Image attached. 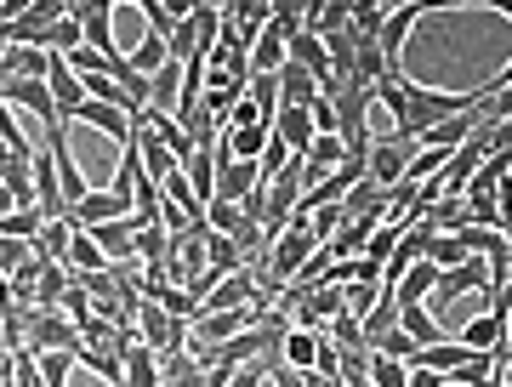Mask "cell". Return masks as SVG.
<instances>
[{
    "label": "cell",
    "instance_id": "obj_1",
    "mask_svg": "<svg viewBox=\"0 0 512 387\" xmlns=\"http://www.w3.org/2000/svg\"><path fill=\"white\" fill-rule=\"evenodd\" d=\"M313 251H319V240H313V228H308V222H296V217H291V228H285V234L274 240V251H268V274H274V285H279V291L291 285V279H296V268H302V262L313 257Z\"/></svg>",
    "mask_w": 512,
    "mask_h": 387
},
{
    "label": "cell",
    "instance_id": "obj_2",
    "mask_svg": "<svg viewBox=\"0 0 512 387\" xmlns=\"http://www.w3.org/2000/svg\"><path fill=\"white\" fill-rule=\"evenodd\" d=\"M0 103H18V109H29L35 120H46V131H69V120H63V109H57V97L46 80H29V74H12L6 86H0Z\"/></svg>",
    "mask_w": 512,
    "mask_h": 387
},
{
    "label": "cell",
    "instance_id": "obj_3",
    "mask_svg": "<svg viewBox=\"0 0 512 387\" xmlns=\"http://www.w3.org/2000/svg\"><path fill=\"white\" fill-rule=\"evenodd\" d=\"M23 348H29V353H52V348L80 353V325H74L63 308H35V314H29V336H23Z\"/></svg>",
    "mask_w": 512,
    "mask_h": 387
},
{
    "label": "cell",
    "instance_id": "obj_4",
    "mask_svg": "<svg viewBox=\"0 0 512 387\" xmlns=\"http://www.w3.org/2000/svg\"><path fill=\"white\" fill-rule=\"evenodd\" d=\"M404 166H410V143H404V137H382V143H370L365 171H370V183H376V188H393L404 177Z\"/></svg>",
    "mask_w": 512,
    "mask_h": 387
},
{
    "label": "cell",
    "instance_id": "obj_5",
    "mask_svg": "<svg viewBox=\"0 0 512 387\" xmlns=\"http://www.w3.org/2000/svg\"><path fill=\"white\" fill-rule=\"evenodd\" d=\"M97 245H103V257L109 262H126V257H137V217H114V222H92L86 228Z\"/></svg>",
    "mask_w": 512,
    "mask_h": 387
},
{
    "label": "cell",
    "instance_id": "obj_6",
    "mask_svg": "<svg viewBox=\"0 0 512 387\" xmlns=\"http://www.w3.org/2000/svg\"><path fill=\"white\" fill-rule=\"evenodd\" d=\"M268 126L279 131V143L291 148V154H308V143L319 137V131H313V114H308V109H296V103H279V114L268 120Z\"/></svg>",
    "mask_w": 512,
    "mask_h": 387
},
{
    "label": "cell",
    "instance_id": "obj_7",
    "mask_svg": "<svg viewBox=\"0 0 512 387\" xmlns=\"http://www.w3.org/2000/svg\"><path fill=\"white\" fill-rule=\"evenodd\" d=\"M46 86H52V97H57V109H63V120H74V109L86 103V80L63 63V57L52 52V69H46Z\"/></svg>",
    "mask_w": 512,
    "mask_h": 387
},
{
    "label": "cell",
    "instance_id": "obj_8",
    "mask_svg": "<svg viewBox=\"0 0 512 387\" xmlns=\"http://www.w3.org/2000/svg\"><path fill=\"white\" fill-rule=\"evenodd\" d=\"M177 97H183V63L171 57V63H160V69L148 74V109L177 114Z\"/></svg>",
    "mask_w": 512,
    "mask_h": 387
},
{
    "label": "cell",
    "instance_id": "obj_9",
    "mask_svg": "<svg viewBox=\"0 0 512 387\" xmlns=\"http://www.w3.org/2000/svg\"><path fill=\"white\" fill-rule=\"evenodd\" d=\"M74 120H80V126H92V131H103V137H114V143H126V137H131L126 114L114 109V103H97V97H86V103L74 109Z\"/></svg>",
    "mask_w": 512,
    "mask_h": 387
},
{
    "label": "cell",
    "instance_id": "obj_10",
    "mask_svg": "<svg viewBox=\"0 0 512 387\" xmlns=\"http://www.w3.org/2000/svg\"><path fill=\"white\" fill-rule=\"evenodd\" d=\"M399 331L416 342V348H433V342H444V325L433 314H427V302H399Z\"/></svg>",
    "mask_w": 512,
    "mask_h": 387
},
{
    "label": "cell",
    "instance_id": "obj_11",
    "mask_svg": "<svg viewBox=\"0 0 512 387\" xmlns=\"http://www.w3.org/2000/svg\"><path fill=\"white\" fill-rule=\"evenodd\" d=\"M439 291H444V296L490 291V262H484V257H467V262H456V268H439Z\"/></svg>",
    "mask_w": 512,
    "mask_h": 387
},
{
    "label": "cell",
    "instance_id": "obj_12",
    "mask_svg": "<svg viewBox=\"0 0 512 387\" xmlns=\"http://www.w3.org/2000/svg\"><path fill=\"white\" fill-rule=\"evenodd\" d=\"M256 183H262L256 160H222V166H217V200H234L239 205Z\"/></svg>",
    "mask_w": 512,
    "mask_h": 387
},
{
    "label": "cell",
    "instance_id": "obj_13",
    "mask_svg": "<svg viewBox=\"0 0 512 387\" xmlns=\"http://www.w3.org/2000/svg\"><path fill=\"white\" fill-rule=\"evenodd\" d=\"M421 222H427L433 234H456V228H467V222H473V205L461 200V194H439V200L421 211Z\"/></svg>",
    "mask_w": 512,
    "mask_h": 387
},
{
    "label": "cell",
    "instance_id": "obj_14",
    "mask_svg": "<svg viewBox=\"0 0 512 387\" xmlns=\"http://www.w3.org/2000/svg\"><path fill=\"white\" fill-rule=\"evenodd\" d=\"M393 325H399V296H393V285H387V291L376 296V308L359 319V342H365V348H376V342H382Z\"/></svg>",
    "mask_w": 512,
    "mask_h": 387
},
{
    "label": "cell",
    "instance_id": "obj_15",
    "mask_svg": "<svg viewBox=\"0 0 512 387\" xmlns=\"http://www.w3.org/2000/svg\"><path fill=\"white\" fill-rule=\"evenodd\" d=\"M313 97H319V80H313L302 63H291V57H285V63H279V103H296V109H308Z\"/></svg>",
    "mask_w": 512,
    "mask_h": 387
},
{
    "label": "cell",
    "instance_id": "obj_16",
    "mask_svg": "<svg viewBox=\"0 0 512 387\" xmlns=\"http://www.w3.org/2000/svg\"><path fill=\"white\" fill-rule=\"evenodd\" d=\"M319 336L325 331H302V325H291L285 342H279V359H285L291 370H313L319 365Z\"/></svg>",
    "mask_w": 512,
    "mask_h": 387
},
{
    "label": "cell",
    "instance_id": "obj_17",
    "mask_svg": "<svg viewBox=\"0 0 512 387\" xmlns=\"http://www.w3.org/2000/svg\"><path fill=\"white\" fill-rule=\"evenodd\" d=\"M461 342V348H473V353H490L501 336H507V319H495V314H478V319H467L461 331H450Z\"/></svg>",
    "mask_w": 512,
    "mask_h": 387
},
{
    "label": "cell",
    "instance_id": "obj_18",
    "mask_svg": "<svg viewBox=\"0 0 512 387\" xmlns=\"http://www.w3.org/2000/svg\"><path fill=\"white\" fill-rule=\"evenodd\" d=\"M69 240H74V222L57 217V222H46L35 240H29V251H35L40 262H63V257H69Z\"/></svg>",
    "mask_w": 512,
    "mask_h": 387
},
{
    "label": "cell",
    "instance_id": "obj_19",
    "mask_svg": "<svg viewBox=\"0 0 512 387\" xmlns=\"http://www.w3.org/2000/svg\"><path fill=\"white\" fill-rule=\"evenodd\" d=\"M126 387H165L160 353L143 348V342H131V348H126Z\"/></svg>",
    "mask_w": 512,
    "mask_h": 387
},
{
    "label": "cell",
    "instance_id": "obj_20",
    "mask_svg": "<svg viewBox=\"0 0 512 387\" xmlns=\"http://www.w3.org/2000/svg\"><path fill=\"white\" fill-rule=\"evenodd\" d=\"M467 359H473V348H461L456 336H444V342H433V348H421V353H416V365L439 370V376H456Z\"/></svg>",
    "mask_w": 512,
    "mask_h": 387
},
{
    "label": "cell",
    "instance_id": "obj_21",
    "mask_svg": "<svg viewBox=\"0 0 512 387\" xmlns=\"http://www.w3.org/2000/svg\"><path fill=\"white\" fill-rule=\"evenodd\" d=\"M433 285H439V262L421 257V262H410V274L393 285V296H399V302H427V291H433Z\"/></svg>",
    "mask_w": 512,
    "mask_h": 387
},
{
    "label": "cell",
    "instance_id": "obj_22",
    "mask_svg": "<svg viewBox=\"0 0 512 387\" xmlns=\"http://www.w3.org/2000/svg\"><path fill=\"white\" fill-rule=\"evenodd\" d=\"M74 268V274H103L109 268V257H103V245L86 234V228H74V240H69V257H63Z\"/></svg>",
    "mask_w": 512,
    "mask_h": 387
},
{
    "label": "cell",
    "instance_id": "obj_23",
    "mask_svg": "<svg viewBox=\"0 0 512 387\" xmlns=\"http://www.w3.org/2000/svg\"><path fill=\"white\" fill-rule=\"evenodd\" d=\"M183 177H188V188H194L200 200H217V160H211V148H194V154H188Z\"/></svg>",
    "mask_w": 512,
    "mask_h": 387
},
{
    "label": "cell",
    "instance_id": "obj_24",
    "mask_svg": "<svg viewBox=\"0 0 512 387\" xmlns=\"http://www.w3.org/2000/svg\"><path fill=\"white\" fill-rule=\"evenodd\" d=\"M279 63H285V35L268 23V29L256 35V46H251V74H274Z\"/></svg>",
    "mask_w": 512,
    "mask_h": 387
},
{
    "label": "cell",
    "instance_id": "obj_25",
    "mask_svg": "<svg viewBox=\"0 0 512 387\" xmlns=\"http://www.w3.org/2000/svg\"><path fill=\"white\" fill-rule=\"evenodd\" d=\"M205 262H211L217 274H234V268H245V251H239L228 234H211V228H205Z\"/></svg>",
    "mask_w": 512,
    "mask_h": 387
},
{
    "label": "cell",
    "instance_id": "obj_26",
    "mask_svg": "<svg viewBox=\"0 0 512 387\" xmlns=\"http://www.w3.org/2000/svg\"><path fill=\"white\" fill-rule=\"evenodd\" d=\"M245 97L262 109V120H274L279 114V69L274 74H251V80H245Z\"/></svg>",
    "mask_w": 512,
    "mask_h": 387
},
{
    "label": "cell",
    "instance_id": "obj_27",
    "mask_svg": "<svg viewBox=\"0 0 512 387\" xmlns=\"http://www.w3.org/2000/svg\"><path fill=\"white\" fill-rule=\"evenodd\" d=\"M205 228H211V234H228V240H234L239 228H245V211H239L234 200H205Z\"/></svg>",
    "mask_w": 512,
    "mask_h": 387
},
{
    "label": "cell",
    "instance_id": "obj_28",
    "mask_svg": "<svg viewBox=\"0 0 512 387\" xmlns=\"http://www.w3.org/2000/svg\"><path fill=\"white\" fill-rule=\"evenodd\" d=\"M40 228H46V217H40L35 205H18V211L0 217V234H6V240H35Z\"/></svg>",
    "mask_w": 512,
    "mask_h": 387
},
{
    "label": "cell",
    "instance_id": "obj_29",
    "mask_svg": "<svg viewBox=\"0 0 512 387\" xmlns=\"http://www.w3.org/2000/svg\"><path fill=\"white\" fill-rule=\"evenodd\" d=\"M137 262H171V234H165L160 222H148V228H137Z\"/></svg>",
    "mask_w": 512,
    "mask_h": 387
},
{
    "label": "cell",
    "instance_id": "obj_30",
    "mask_svg": "<svg viewBox=\"0 0 512 387\" xmlns=\"http://www.w3.org/2000/svg\"><path fill=\"white\" fill-rule=\"evenodd\" d=\"M160 63H171V52H165V35H154V29H148V35L137 40V52H131V69L148 80V74L160 69Z\"/></svg>",
    "mask_w": 512,
    "mask_h": 387
},
{
    "label": "cell",
    "instance_id": "obj_31",
    "mask_svg": "<svg viewBox=\"0 0 512 387\" xmlns=\"http://www.w3.org/2000/svg\"><path fill=\"white\" fill-rule=\"evenodd\" d=\"M35 370L46 387H69V370H74V353L69 348H52V353H35Z\"/></svg>",
    "mask_w": 512,
    "mask_h": 387
},
{
    "label": "cell",
    "instance_id": "obj_32",
    "mask_svg": "<svg viewBox=\"0 0 512 387\" xmlns=\"http://www.w3.org/2000/svg\"><path fill=\"white\" fill-rule=\"evenodd\" d=\"M382 23H387V6H376V0H353L348 29H353L359 40H376V35H382Z\"/></svg>",
    "mask_w": 512,
    "mask_h": 387
},
{
    "label": "cell",
    "instance_id": "obj_33",
    "mask_svg": "<svg viewBox=\"0 0 512 387\" xmlns=\"http://www.w3.org/2000/svg\"><path fill=\"white\" fill-rule=\"evenodd\" d=\"M370 382L376 387H404V376H410V365L404 359H387V353H370Z\"/></svg>",
    "mask_w": 512,
    "mask_h": 387
},
{
    "label": "cell",
    "instance_id": "obj_34",
    "mask_svg": "<svg viewBox=\"0 0 512 387\" xmlns=\"http://www.w3.org/2000/svg\"><path fill=\"white\" fill-rule=\"evenodd\" d=\"M427 257L439 262V268H456V262H467L473 251H467V245H461L456 234H433V245H427Z\"/></svg>",
    "mask_w": 512,
    "mask_h": 387
},
{
    "label": "cell",
    "instance_id": "obj_35",
    "mask_svg": "<svg viewBox=\"0 0 512 387\" xmlns=\"http://www.w3.org/2000/svg\"><path fill=\"white\" fill-rule=\"evenodd\" d=\"M46 46H52L57 57L74 52V46H86V29H80V18H57V23H52V40H46Z\"/></svg>",
    "mask_w": 512,
    "mask_h": 387
},
{
    "label": "cell",
    "instance_id": "obj_36",
    "mask_svg": "<svg viewBox=\"0 0 512 387\" xmlns=\"http://www.w3.org/2000/svg\"><path fill=\"white\" fill-rule=\"evenodd\" d=\"M285 166H291V148L279 143V131H274V137H268V148H262V160H256V171H262V183H274Z\"/></svg>",
    "mask_w": 512,
    "mask_h": 387
},
{
    "label": "cell",
    "instance_id": "obj_37",
    "mask_svg": "<svg viewBox=\"0 0 512 387\" xmlns=\"http://www.w3.org/2000/svg\"><path fill=\"white\" fill-rule=\"evenodd\" d=\"M370 353H387V359H404V365H416V353H421V348H416V342H410V336L399 331V325H393V331H387V336H382V342H376Z\"/></svg>",
    "mask_w": 512,
    "mask_h": 387
},
{
    "label": "cell",
    "instance_id": "obj_38",
    "mask_svg": "<svg viewBox=\"0 0 512 387\" xmlns=\"http://www.w3.org/2000/svg\"><path fill=\"white\" fill-rule=\"evenodd\" d=\"M484 126H490V160L512 166V114L507 120H484Z\"/></svg>",
    "mask_w": 512,
    "mask_h": 387
},
{
    "label": "cell",
    "instance_id": "obj_39",
    "mask_svg": "<svg viewBox=\"0 0 512 387\" xmlns=\"http://www.w3.org/2000/svg\"><path fill=\"white\" fill-rule=\"evenodd\" d=\"M29 257H35V251H29V240H6V234H0V274H6V279L18 274Z\"/></svg>",
    "mask_w": 512,
    "mask_h": 387
},
{
    "label": "cell",
    "instance_id": "obj_40",
    "mask_svg": "<svg viewBox=\"0 0 512 387\" xmlns=\"http://www.w3.org/2000/svg\"><path fill=\"white\" fill-rule=\"evenodd\" d=\"M228 126H268V120H262L251 97H239V103H228Z\"/></svg>",
    "mask_w": 512,
    "mask_h": 387
},
{
    "label": "cell",
    "instance_id": "obj_41",
    "mask_svg": "<svg viewBox=\"0 0 512 387\" xmlns=\"http://www.w3.org/2000/svg\"><path fill=\"white\" fill-rule=\"evenodd\" d=\"M308 114H313V131H336V103H330L325 92L308 103Z\"/></svg>",
    "mask_w": 512,
    "mask_h": 387
},
{
    "label": "cell",
    "instance_id": "obj_42",
    "mask_svg": "<svg viewBox=\"0 0 512 387\" xmlns=\"http://www.w3.org/2000/svg\"><path fill=\"white\" fill-rule=\"evenodd\" d=\"M450 376H439V370H427V365H410V376H404V387H444Z\"/></svg>",
    "mask_w": 512,
    "mask_h": 387
},
{
    "label": "cell",
    "instance_id": "obj_43",
    "mask_svg": "<svg viewBox=\"0 0 512 387\" xmlns=\"http://www.w3.org/2000/svg\"><path fill=\"white\" fill-rule=\"evenodd\" d=\"M228 387H262V370H256V365H239L234 376H228Z\"/></svg>",
    "mask_w": 512,
    "mask_h": 387
},
{
    "label": "cell",
    "instance_id": "obj_44",
    "mask_svg": "<svg viewBox=\"0 0 512 387\" xmlns=\"http://www.w3.org/2000/svg\"><path fill=\"white\" fill-rule=\"evenodd\" d=\"M274 387H308V376H302V370H291V365H279L274 370Z\"/></svg>",
    "mask_w": 512,
    "mask_h": 387
},
{
    "label": "cell",
    "instance_id": "obj_45",
    "mask_svg": "<svg viewBox=\"0 0 512 387\" xmlns=\"http://www.w3.org/2000/svg\"><path fill=\"white\" fill-rule=\"evenodd\" d=\"M160 6H165V12H171V18H177V23H183L188 12H194V6H200V0H160Z\"/></svg>",
    "mask_w": 512,
    "mask_h": 387
},
{
    "label": "cell",
    "instance_id": "obj_46",
    "mask_svg": "<svg viewBox=\"0 0 512 387\" xmlns=\"http://www.w3.org/2000/svg\"><path fill=\"white\" fill-rule=\"evenodd\" d=\"M6 211H18V200H12V188L0 183V217H6Z\"/></svg>",
    "mask_w": 512,
    "mask_h": 387
},
{
    "label": "cell",
    "instance_id": "obj_47",
    "mask_svg": "<svg viewBox=\"0 0 512 387\" xmlns=\"http://www.w3.org/2000/svg\"><path fill=\"white\" fill-rule=\"evenodd\" d=\"M6 353H18V342L6 336V325H0V359H6Z\"/></svg>",
    "mask_w": 512,
    "mask_h": 387
},
{
    "label": "cell",
    "instance_id": "obj_48",
    "mask_svg": "<svg viewBox=\"0 0 512 387\" xmlns=\"http://www.w3.org/2000/svg\"><path fill=\"white\" fill-rule=\"evenodd\" d=\"M495 228H501V234L512 240V211H501V217H495Z\"/></svg>",
    "mask_w": 512,
    "mask_h": 387
},
{
    "label": "cell",
    "instance_id": "obj_49",
    "mask_svg": "<svg viewBox=\"0 0 512 387\" xmlns=\"http://www.w3.org/2000/svg\"><path fill=\"white\" fill-rule=\"evenodd\" d=\"M6 46H12V29H6V23H0V57H6Z\"/></svg>",
    "mask_w": 512,
    "mask_h": 387
},
{
    "label": "cell",
    "instance_id": "obj_50",
    "mask_svg": "<svg viewBox=\"0 0 512 387\" xmlns=\"http://www.w3.org/2000/svg\"><path fill=\"white\" fill-rule=\"evenodd\" d=\"M376 6H387V12H393V6H421V0H376Z\"/></svg>",
    "mask_w": 512,
    "mask_h": 387
},
{
    "label": "cell",
    "instance_id": "obj_51",
    "mask_svg": "<svg viewBox=\"0 0 512 387\" xmlns=\"http://www.w3.org/2000/svg\"><path fill=\"white\" fill-rule=\"evenodd\" d=\"M495 376H501V382H507V387H512V359H507V365H501V370H495Z\"/></svg>",
    "mask_w": 512,
    "mask_h": 387
},
{
    "label": "cell",
    "instance_id": "obj_52",
    "mask_svg": "<svg viewBox=\"0 0 512 387\" xmlns=\"http://www.w3.org/2000/svg\"><path fill=\"white\" fill-rule=\"evenodd\" d=\"M490 387H507V382H501V376H495V382H490Z\"/></svg>",
    "mask_w": 512,
    "mask_h": 387
},
{
    "label": "cell",
    "instance_id": "obj_53",
    "mask_svg": "<svg viewBox=\"0 0 512 387\" xmlns=\"http://www.w3.org/2000/svg\"><path fill=\"white\" fill-rule=\"evenodd\" d=\"M444 387H456V382H444Z\"/></svg>",
    "mask_w": 512,
    "mask_h": 387
},
{
    "label": "cell",
    "instance_id": "obj_54",
    "mask_svg": "<svg viewBox=\"0 0 512 387\" xmlns=\"http://www.w3.org/2000/svg\"><path fill=\"white\" fill-rule=\"evenodd\" d=\"M211 6H217V0H211Z\"/></svg>",
    "mask_w": 512,
    "mask_h": 387
}]
</instances>
